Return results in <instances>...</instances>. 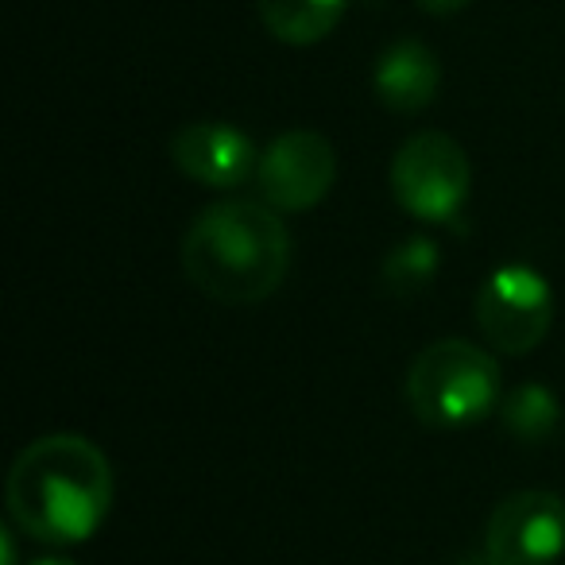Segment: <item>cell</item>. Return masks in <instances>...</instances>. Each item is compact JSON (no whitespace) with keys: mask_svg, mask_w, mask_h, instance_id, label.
I'll return each mask as SVG.
<instances>
[{"mask_svg":"<svg viewBox=\"0 0 565 565\" xmlns=\"http://www.w3.org/2000/svg\"><path fill=\"white\" fill-rule=\"evenodd\" d=\"M9 515L28 539L78 546L94 539L113 508L109 457L82 434H47L20 449L9 469Z\"/></svg>","mask_w":565,"mask_h":565,"instance_id":"1","label":"cell"},{"mask_svg":"<svg viewBox=\"0 0 565 565\" xmlns=\"http://www.w3.org/2000/svg\"><path fill=\"white\" fill-rule=\"evenodd\" d=\"M291 267V233L267 202L228 198L190 221L182 236V271L198 291L225 307L271 299Z\"/></svg>","mask_w":565,"mask_h":565,"instance_id":"2","label":"cell"},{"mask_svg":"<svg viewBox=\"0 0 565 565\" xmlns=\"http://www.w3.org/2000/svg\"><path fill=\"white\" fill-rule=\"evenodd\" d=\"M407 403L418 423L438 430L477 426L500 407V364L488 349L461 338L426 345L407 369Z\"/></svg>","mask_w":565,"mask_h":565,"instance_id":"3","label":"cell"},{"mask_svg":"<svg viewBox=\"0 0 565 565\" xmlns=\"http://www.w3.org/2000/svg\"><path fill=\"white\" fill-rule=\"evenodd\" d=\"M472 186L465 148L446 132H418L392 159V194L423 225H461V205Z\"/></svg>","mask_w":565,"mask_h":565,"instance_id":"4","label":"cell"},{"mask_svg":"<svg viewBox=\"0 0 565 565\" xmlns=\"http://www.w3.org/2000/svg\"><path fill=\"white\" fill-rule=\"evenodd\" d=\"M477 326L495 353L526 356L554 326V295L539 267L503 264L480 282Z\"/></svg>","mask_w":565,"mask_h":565,"instance_id":"5","label":"cell"},{"mask_svg":"<svg viewBox=\"0 0 565 565\" xmlns=\"http://www.w3.org/2000/svg\"><path fill=\"white\" fill-rule=\"evenodd\" d=\"M338 182V151L322 132L295 128L275 136L256 167V186L271 210L307 213L326 202Z\"/></svg>","mask_w":565,"mask_h":565,"instance_id":"6","label":"cell"},{"mask_svg":"<svg viewBox=\"0 0 565 565\" xmlns=\"http://www.w3.org/2000/svg\"><path fill=\"white\" fill-rule=\"evenodd\" d=\"M484 554L495 565H554L565 554V500L554 492H515L484 523Z\"/></svg>","mask_w":565,"mask_h":565,"instance_id":"7","label":"cell"},{"mask_svg":"<svg viewBox=\"0 0 565 565\" xmlns=\"http://www.w3.org/2000/svg\"><path fill=\"white\" fill-rule=\"evenodd\" d=\"M171 159L186 179L210 190H233L256 179V143L233 125L221 120H198L171 136Z\"/></svg>","mask_w":565,"mask_h":565,"instance_id":"8","label":"cell"},{"mask_svg":"<svg viewBox=\"0 0 565 565\" xmlns=\"http://www.w3.org/2000/svg\"><path fill=\"white\" fill-rule=\"evenodd\" d=\"M441 63L426 43L399 40L376 58L372 89L392 113H423L438 97Z\"/></svg>","mask_w":565,"mask_h":565,"instance_id":"9","label":"cell"},{"mask_svg":"<svg viewBox=\"0 0 565 565\" xmlns=\"http://www.w3.org/2000/svg\"><path fill=\"white\" fill-rule=\"evenodd\" d=\"M345 4L349 0H256L264 28L291 47L322 43L345 17Z\"/></svg>","mask_w":565,"mask_h":565,"instance_id":"10","label":"cell"},{"mask_svg":"<svg viewBox=\"0 0 565 565\" xmlns=\"http://www.w3.org/2000/svg\"><path fill=\"white\" fill-rule=\"evenodd\" d=\"M557 418H562V407H557V395L542 384H523L515 392H508L500 399V423L503 430L515 441H526V446H539L550 434L557 430Z\"/></svg>","mask_w":565,"mask_h":565,"instance_id":"11","label":"cell"},{"mask_svg":"<svg viewBox=\"0 0 565 565\" xmlns=\"http://www.w3.org/2000/svg\"><path fill=\"white\" fill-rule=\"evenodd\" d=\"M438 256L441 248L430 236H407V241L387 252L384 267H380V279H384V287L392 295L411 299V295L430 287V279L438 275Z\"/></svg>","mask_w":565,"mask_h":565,"instance_id":"12","label":"cell"},{"mask_svg":"<svg viewBox=\"0 0 565 565\" xmlns=\"http://www.w3.org/2000/svg\"><path fill=\"white\" fill-rule=\"evenodd\" d=\"M418 9L430 12V17H454V12H461L469 0H415Z\"/></svg>","mask_w":565,"mask_h":565,"instance_id":"13","label":"cell"},{"mask_svg":"<svg viewBox=\"0 0 565 565\" xmlns=\"http://www.w3.org/2000/svg\"><path fill=\"white\" fill-rule=\"evenodd\" d=\"M0 550H4V565H17V534L0 531Z\"/></svg>","mask_w":565,"mask_h":565,"instance_id":"14","label":"cell"},{"mask_svg":"<svg viewBox=\"0 0 565 565\" xmlns=\"http://www.w3.org/2000/svg\"><path fill=\"white\" fill-rule=\"evenodd\" d=\"M457 565H495V562L488 554H472V557H461Z\"/></svg>","mask_w":565,"mask_h":565,"instance_id":"15","label":"cell"},{"mask_svg":"<svg viewBox=\"0 0 565 565\" xmlns=\"http://www.w3.org/2000/svg\"><path fill=\"white\" fill-rule=\"evenodd\" d=\"M32 565H78V562H71V557H40V562H32Z\"/></svg>","mask_w":565,"mask_h":565,"instance_id":"16","label":"cell"}]
</instances>
